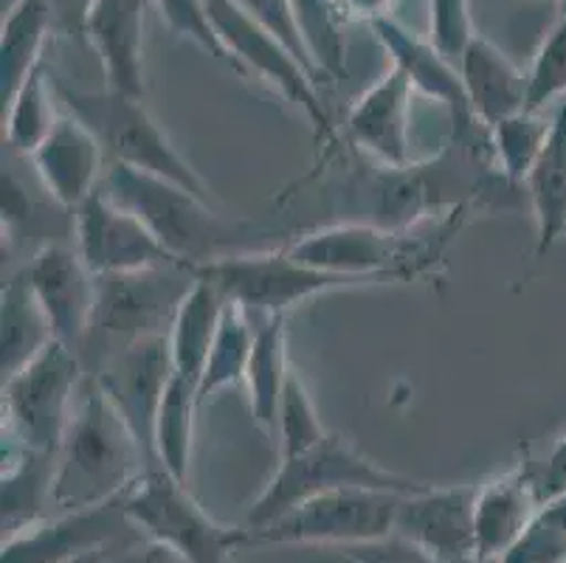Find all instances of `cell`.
<instances>
[{"label": "cell", "mask_w": 566, "mask_h": 563, "mask_svg": "<svg viewBox=\"0 0 566 563\" xmlns=\"http://www.w3.org/2000/svg\"><path fill=\"white\" fill-rule=\"evenodd\" d=\"M566 96V14H558L553 29L533 56L527 71V111H547Z\"/></svg>", "instance_id": "36"}, {"label": "cell", "mask_w": 566, "mask_h": 563, "mask_svg": "<svg viewBox=\"0 0 566 563\" xmlns=\"http://www.w3.org/2000/svg\"><path fill=\"white\" fill-rule=\"evenodd\" d=\"M502 563H566V493L538 508Z\"/></svg>", "instance_id": "35"}, {"label": "cell", "mask_w": 566, "mask_h": 563, "mask_svg": "<svg viewBox=\"0 0 566 563\" xmlns=\"http://www.w3.org/2000/svg\"><path fill=\"white\" fill-rule=\"evenodd\" d=\"M291 361H287L285 316H268L256 324L245 386H249L251 417L265 431L274 434L282 389H285Z\"/></svg>", "instance_id": "28"}, {"label": "cell", "mask_w": 566, "mask_h": 563, "mask_svg": "<svg viewBox=\"0 0 566 563\" xmlns=\"http://www.w3.org/2000/svg\"><path fill=\"white\" fill-rule=\"evenodd\" d=\"M102 563H189L181 552H175L172 546L161 544L156 539L138 535V539L127 541L118 546V555H107Z\"/></svg>", "instance_id": "42"}, {"label": "cell", "mask_w": 566, "mask_h": 563, "mask_svg": "<svg viewBox=\"0 0 566 563\" xmlns=\"http://www.w3.org/2000/svg\"><path fill=\"white\" fill-rule=\"evenodd\" d=\"M74 248L96 277L184 265L133 211L107 198L102 189L74 209Z\"/></svg>", "instance_id": "14"}, {"label": "cell", "mask_w": 566, "mask_h": 563, "mask_svg": "<svg viewBox=\"0 0 566 563\" xmlns=\"http://www.w3.org/2000/svg\"><path fill=\"white\" fill-rule=\"evenodd\" d=\"M254 333L256 327H251L249 313L234 307V304H226L223 322H220L218 335H214L212 353H209L203 378L198 384L200 406L218 392L229 389V386L245 384L251 350H254Z\"/></svg>", "instance_id": "31"}, {"label": "cell", "mask_w": 566, "mask_h": 563, "mask_svg": "<svg viewBox=\"0 0 566 563\" xmlns=\"http://www.w3.org/2000/svg\"><path fill=\"white\" fill-rule=\"evenodd\" d=\"M127 515L147 539L181 552L189 563H229L237 546L249 544L245 526H223L195 502L187 482L161 465H150L127 488Z\"/></svg>", "instance_id": "8"}, {"label": "cell", "mask_w": 566, "mask_h": 563, "mask_svg": "<svg viewBox=\"0 0 566 563\" xmlns=\"http://www.w3.org/2000/svg\"><path fill=\"white\" fill-rule=\"evenodd\" d=\"M153 3H156L161 18L167 20V25L178 38L189 40V43L203 49L214 60L226 62L234 71V62H231L229 51L220 43L218 31H214L209 12H206V0H153Z\"/></svg>", "instance_id": "37"}, {"label": "cell", "mask_w": 566, "mask_h": 563, "mask_svg": "<svg viewBox=\"0 0 566 563\" xmlns=\"http://www.w3.org/2000/svg\"><path fill=\"white\" fill-rule=\"evenodd\" d=\"M237 7L249 12L251 18L256 20L260 25H265L274 38H280L293 54L300 56L305 62L307 69L313 71V76H322L316 69V62H313L311 51H307L305 38H302V29H300V20H296V12H293V3L291 0H234Z\"/></svg>", "instance_id": "39"}, {"label": "cell", "mask_w": 566, "mask_h": 563, "mask_svg": "<svg viewBox=\"0 0 566 563\" xmlns=\"http://www.w3.org/2000/svg\"><path fill=\"white\" fill-rule=\"evenodd\" d=\"M274 437L280 440V459L311 451L313 446H318L327 437V428H324L322 417H318L316 403H313L305 380H302V375L293 366L287 372L285 389H282Z\"/></svg>", "instance_id": "33"}, {"label": "cell", "mask_w": 566, "mask_h": 563, "mask_svg": "<svg viewBox=\"0 0 566 563\" xmlns=\"http://www.w3.org/2000/svg\"><path fill=\"white\" fill-rule=\"evenodd\" d=\"M127 530H136V524L127 515L125 490L102 504L54 513L9 535L3 539L0 563H71L136 539H127Z\"/></svg>", "instance_id": "12"}, {"label": "cell", "mask_w": 566, "mask_h": 563, "mask_svg": "<svg viewBox=\"0 0 566 563\" xmlns=\"http://www.w3.org/2000/svg\"><path fill=\"white\" fill-rule=\"evenodd\" d=\"M476 493L480 488H434L403 496L395 535L411 541L440 563L476 561Z\"/></svg>", "instance_id": "16"}, {"label": "cell", "mask_w": 566, "mask_h": 563, "mask_svg": "<svg viewBox=\"0 0 566 563\" xmlns=\"http://www.w3.org/2000/svg\"><path fill=\"white\" fill-rule=\"evenodd\" d=\"M206 12L234 62L237 74L260 76L262 82L276 87L313 124L318 142H338L336 124L318 93V80L300 56L265 25L256 23L249 12L237 7L234 0H206Z\"/></svg>", "instance_id": "10"}, {"label": "cell", "mask_w": 566, "mask_h": 563, "mask_svg": "<svg viewBox=\"0 0 566 563\" xmlns=\"http://www.w3.org/2000/svg\"><path fill=\"white\" fill-rule=\"evenodd\" d=\"M45 192L74 211L102 186L107 155L96 136L71 113H63L45 142L29 155Z\"/></svg>", "instance_id": "19"}, {"label": "cell", "mask_w": 566, "mask_h": 563, "mask_svg": "<svg viewBox=\"0 0 566 563\" xmlns=\"http://www.w3.org/2000/svg\"><path fill=\"white\" fill-rule=\"evenodd\" d=\"M107 555H111V552H94V555L76 557V561H71V563H102V561H105Z\"/></svg>", "instance_id": "46"}, {"label": "cell", "mask_w": 566, "mask_h": 563, "mask_svg": "<svg viewBox=\"0 0 566 563\" xmlns=\"http://www.w3.org/2000/svg\"><path fill=\"white\" fill-rule=\"evenodd\" d=\"M403 493L342 488L318 493L282 519L249 533V544H327L353 546L395 535Z\"/></svg>", "instance_id": "11"}, {"label": "cell", "mask_w": 566, "mask_h": 563, "mask_svg": "<svg viewBox=\"0 0 566 563\" xmlns=\"http://www.w3.org/2000/svg\"><path fill=\"white\" fill-rule=\"evenodd\" d=\"M375 38L380 40L384 51L392 56V65H398L409 76L415 93H423L426 100L437 102L451 113L454 122V136L465 142H480L491 133L473 118L471 102H468L465 82H462L460 65L442 54L431 40L417 38L406 25L395 18L373 20Z\"/></svg>", "instance_id": "17"}, {"label": "cell", "mask_w": 566, "mask_h": 563, "mask_svg": "<svg viewBox=\"0 0 566 563\" xmlns=\"http://www.w3.org/2000/svg\"><path fill=\"white\" fill-rule=\"evenodd\" d=\"M226 304L229 302L209 282L195 279L192 291L187 293L175 313V322L169 327V350H172L175 375L187 378L189 384L198 386L203 378L206 361H209L214 335L223 322Z\"/></svg>", "instance_id": "27"}, {"label": "cell", "mask_w": 566, "mask_h": 563, "mask_svg": "<svg viewBox=\"0 0 566 563\" xmlns=\"http://www.w3.org/2000/svg\"><path fill=\"white\" fill-rule=\"evenodd\" d=\"M56 457L3 440V539L54 515Z\"/></svg>", "instance_id": "23"}, {"label": "cell", "mask_w": 566, "mask_h": 563, "mask_svg": "<svg viewBox=\"0 0 566 563\" xmlns=\"http://www.w3.org/2000/svg\"><path fill=\"white\" fill-rule=\"evenodd\" d=\"M347 18H361L367 23L378 18H389V7L392 0H338Z\"/></svg>", "instance_id": "45"}, {"label": "cell", "mask_w": 566, "mask_h": 563, "mask_svg": "<svg viewBox=\"0 0 566 563\" xmlns=\"http://www.w3.org/2000/svg\"><path fill=\"white\" fill-rule=\"evenodd\" d=\"M338 555L347 557L349 563H440L429 552L400 539V535H386V539L367 541V544L342 546Z\"/></svg>", "instance_id": "40"}, {"label": "cell", "mask_w": 566, "mask_h": 563, "mask_svg": "<svg viewBox=\"0 0 566 563\" xmlns=\"http://www.w3.org/2000/svg\"><path fill=\"white\" fill-rule=\"evenodd\" d=\"M54 31L45 0H12L0 25V102H12L23 82L43 65V49Z\"/></svg>", "instance_id": "25"}, {"label": "cell", "mask_w": 566, "mask_h": 563, "mask_svg": "<svg viewBox=\"0 0 566 563\" xmlns=\"http://www.w3.org/2000/svg\"><path fill=\"white\" fill-rule=\"evenodd\" d=\"M80 355L51 341L23 369L3 378V440L56 457L80 400Z\"/></svg>", "instance_id": "6"}, {"label": "cell", "mask_w": 566, "mask_h": 563, "mask_svg": "<svg viewBox=\"0 0 566 563\" xmlns=\"http://www.w3.org/2000/svg\"><path fill=\"white\" fill-rule=\"evenodd\" d=\"M296 20H300L302 38L316 62L318 74H344V38L342 20L347 18L338 0H291Z\"/></svg>", "instance_id": "34"}, {"label": "cell", "mask_w": 566, "mask_h": 563, "mask_svg": "<svg viewBox=\"0 0 566 563\" xmlns=\"http://www.w3.org/2000/svg\"><path fill=\"white\" fill-rule=\"evenodd\" d=\"M56 100L65 113L80 118L87 131L94 133L107 155V164L142 169V173L158 175L172 184H181L200 200L214 204V195L198 169L178 153L161 124L153 118L144 100L122 96L113 91H80L65 82H54Z\"/></svg>", "instance_id": "4"}, {"label": "cell", "mask_w": 566, "mask_h": 563, "mask_svg": "<svg viewBox=\"0 0 566 563\" xmlns=\"http://www.w3.org/2000/svg\"><path fill=\"white\" fill-rule=\"evenodd\" d=\"M549 131H553V116L547 118V111H522L493 127V158L507 184L518 186L527 180L530 169L535 167L547 144Z\"/></svg>", "instance_id": "32"}, {"label": "cell", "mask_w": 566, "mask_h": 563, "mask_svg": "<svg viewBox=\"0 0 566 563\" xmlns=\"http://www.w3.org/2000/svg\"><path fill=\"white\" fill-rule=\"evenodd\" d=\"M144 14L147 0H96L85 20L105 87L133 100H144Z\"/></svg>", "instance_id": "20"}, {"label": "cell", "mask_w": 566, "mask_h": 563, "mask_svg": "<svg viewBox=\"0 0 566 563\" xmlns=\"http://www.w3.org/2000/svg\"><path fill=\"white\" fill-rule=\"evenodd\" d=\"M558 14H566V0H558Z\"/></svg>", "instance_id": "47"}, {"label": "cell", "mask_w": 566, "mask_h": 563, "mask_svg": "<svg viewBox=\"0 0 566 563\" xmlns=\"http://www.w3.org/2000/svg\"><path fill=\"white\" fill-rule=\"evenodd\" d=\"M172 378L175 364L169 335L133 341L127 347L116 350L111 358L102 361L99 369L91 375V380H96V386L113 403V409L125 417L130 431L136 434L138 446L144 448L153 465H158L156 417Z\"/></svg>", "instance_id": "13"}, {"label": "cell", "mask_w": 566, "mask_h": 563, "mask_svg": "<svg viewBox=\"0 0 566 563\" xmlns=\"http://www.w3.org/2000/svg\"><path fill=\"white\" fill-rule=\"evenodd\" d=\"M150 465L125 417L113 409L96 380H87L56 451L54 513L91 508L125 493Z\"/></svg>", "instance_id": "1"}, {"label": "cell", "mask_w": 566, "mask_h": 563, "mask_svg": "<svg viewBox=\"0 0 566 563\" xmlns=\"http://www.w3.org/2000/svg\"><path fill=\"white\" fill-rule=\"evenodd\" d=\"M195 268L161 265L96 277L94 324L80 350L87 375L133 341L169 335L175 313L195 285Z\"/></svg>", "instance_id": "5"}, {"label": "cell", "mask_w": 566, "mask_h": 563, "mask_svg": "<svg viewBox=\"0 0 566 563\" xmlns=\"http://www.w3.org/2000/svg\"><path fill=\"white\" fill-rule=\"evenodd\" d=\"M102 192L142 220L169 254L189 268L234 254L243 237L240 223H231L209 200H200L181 184H172L142 169L107 164Z\"/></svg>", "instance_id": "2"}, {"label": "cell", "mask_w": 566, "mask_h": 563, "mask_svg": "<svg viewBox=\"0 0 566 563\" xmlns=\"http://www.w3.org/2000/svg\"><path fill=\"white\" fill-rule=\"evenodd\" d=\"M457 65L465 82L473 118L488 133L504 118L527 111V74L496 43L476 34Z\"/></svg>", "instance_id": "22"}, {"label": "cell", "mask_w": 566, "mask_h": 563, "mask_svg": "<svg viewBox=\"0 0 566 563\" xmlns=\"http://www.w3.org/2000/svg\"><path fill=\"white\" fill-rule=\"evenodd\" d=\"M54 338L49 316L40 307L25 273H12L0 296V372L3 378L23 369Z\"/></svg>", "instance_id": "26"}, {"label": "cell", "mask_w": 566, "mask_h": 563, "mask_svg": "<svg viewBox=\"0 0 566 563\" xmlns=\"http://www.w3.org/2000/svg\"><path fill=\"white\" fill-rule=\"evenodd\" d=\"M195 277L209 282L234 307L254 316H285L287 310L322 293L361 285L358 279L318 271L280 251H234L195 268Z\"/></svg>", "instance_id": "9"}, {"label": "cell", "mask_w": 566, "mask_h": 563, "mask_svg": "<svg viewBox=\"0 0 566 563\" xmlns=\"http://www.w3.org/2000/svg\"><path fill=\"white\" fill-rule=\"evenodd\" d=\"M40 307L49 316L54 338L80 355L96 310V273L74 246L49 242L23 268Z\"/></svg>", "instance_id": "15"}, {"label": "cell", "mask_w": 566, "mask_h": 563, "mask_svg": "<svg viewBox=\"0 0 566 563\" xmlns=\"http://www.w3.org/2000/svg\"><path fill=\"white\" fill-rule=\"evenodd\" d=\"M34 209L32 198H29V192H25V186L20 184L18 175L12 173V167H7L3 164V206H0V211H3V234H12L14 229H20V226L29 223V211Z\"/></svg>", "instance_id": "43"}, {"label": "cell", "mask_w": 566, "mask_h": 563, "mask_svg": "<svg viewBox=\"0 0 566 563\" xmlns=\"http://www.w3.org/2000/svg\"><path fill=\"white\" fill-rule=\"evenodd\" d=\"M200 409L198 386L175 375L156 417V462L178 482L189 484L195 446V415Z\"/></svg>", "instance_id": "30"}, {"label": "cell", "mask_w": 566, "mask_h": 563, "mask_svg": "<svg viewBox=\"0 0 566 563\" xmlns=\"http://www.w3.org/2000/svg\"><path fill=\"white\" fill-rule=\"evenodd\" d=\"M473 563H502V561H473Z\"/></svg>", "instance_id": "48"}, {"label": "cell", "mask_w": 566, "mask_h": 563, "mask_svg": "<svg viewBox=\"0 0 566 563\" xmlns=\"http://www.w3.org/2000/svg\"><path fill=\"white\" fill-rule=\"evenodd\" d=\"M542 502L535 493V471L518 465L513 471L480 484L476 493V561H502L513 550Z\"/></svg>", "instance_id": "21"}, {"label": "cell", "mask_w": 566, "mask_h": 563, "mask_svg": "<svg viewBox=\"0 0 566 563\" xmlns=\"http://www.w3.org/2000/svg\"><path fill=\"white\" fill-rule=\"evenodd\" d=\"M342 488H373V490H392V493H420L429 484L417 479L400 477L395 471H386L373 459L355 451L349 442H344L336 434H327L318 446L311 451L296 453V457L280 459V468L265 484L249 515H245V530L256 533L271 521L282 519L293 508L313 499L327 490Z\"/></svg>", "instance_id": "7"}, {"label": "cell", "mask_w": 566, "mask_h": 563, "mask_svg": "<svg viewBox=\"0 0 566 563\" xmlns=\"http://www.w3.org/2000/svg\"><path fill=\"white\" fill-rule=\"evenodd\" d=\"M473 38L471 0H429V40L451 62H460Z\"/></svg>", "instance_id": "38"}, {"label": "cell", "mask_w": 566, "mask_h": 563, "mask_svg": "<svg viewBox=\"0 0 566 563\" xmlns=\"http://www.w3.org/2000/svg\"><path fill=\"white\" fill-rule=\"evenodd\" d=\"M54 18V29L85 40V20L96 0H45Z\"/></svg>", "instance_id": "44"}, {"label": "cell", "mask_w": 566, "mask_h": 563, "mask_svg": "<svg viewBox=\"0 0 566 563\" xmlns=\"http://www.w3.org/2000/svg\"><path fill=\"white\" fill-rule=\"evenodd\" d=\"M524 189L535 217V260H542L566 234V102L553 113V131Z\"/></svg>", "instance_id": "24"}, {"label": "cell", "mask_w": 566, "mask_h": 563, "mask_svg": "<svg viewBox=\"0 0 566 563\" xmlns=\"http://www.w3.org/2000/svg\"><path fill=\"white\" fill-rule=\"evenodd\" d=\"M56 102L60 100H56L54 80H49L45 65H40L3 107V147L29 158L63 116L56 113Z\"/></svg>", "instance_id": "29"}, {"label": "cell", "mask_w": 566, "mask_h": 563, "mask_svg": "<svg viewBox=\"0 0 566 563\" xmlns=\"http://www.w3.org/2000/svg\"><path fill=\"white\" fill-rule=\"evenodd\" d=\"M411 100L415 87L409 76L389 65L384 76L355 102L344 122V138L369 153L389 169L415 164L411 155Z\"/></svg>", "instance_id": "18"}, {"label": "cell", "mask_w": 566, "mask_h": 563, "mask_svg": "<svg viewBox=\"0 0 566 563\" xmlns=\"http://www.w3.org/2000/svg\"><path fill=\"white\" fill-rule=\"evenodd\" d=\"M535 471V493H538V502H549L555 496L566 493V434H560L558 442L549 448L547 459L542 462V468H533Z\"/></svg>", "instance_id": "41"}, {"label": "cell", "mask_w": 566, "mask_h": 563, "mask_svg": "<svg viewBox=\"0 0 566 563\" xmlns=\"http://www.w3.org/2000/svg\"><path fill=\"white\" fill-rule=\"evenodd\" d=\"M454 215L446 223L434 226L429 234L386 229L378 223H336L307 231L285 248L293 260L318 271L358 279L361 285L386 279H415L440 260L442 246L454 234Z\"/></svg>", "instance_id": "3"}]
</instances>
